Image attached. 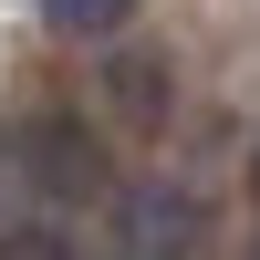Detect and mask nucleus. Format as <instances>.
<instances>
[{
    "label": "nucleus",
    "instance_id": "nucleus-2",
    "mask_svg": "<svg viewBox=\"0 0 260 260\" xmlns=\"http://www.w3.org/2000/svg\"><path fill=\"white\" fill-rule=\"evenodd\" d=\"M42 21H52V31L104 42V31H125V21H136V0H42Z\"/></svg>",
    "mask_w": 260,
    "mask_h": 260
},
{
    "label": "nucleus",
    "instance_id": "nucleus-1",
    "mask_svg": "<svg viewBox=\"0 0 260 260\" xmlns=\"http://www.w3.org/2000/svg\"><path fill=\"white\" fill-rule=\"evenodd\" d=\"M31 177L52 187V198H94V187H104V156H94V136H83L73 115H42L31 125Z\"/></svg>",
    "mask_w": 260,
    "mask_h": 260
},
{
    "label": "nucleus",
    "instance_id": "nucleus-3",
    "mask_svg": "<svg viewBox=\"0 0 260 260\" xmlns=\"http://www.w3.org/2000/svg\"><path fill=\"white\" fill-rule=\"evenodd\" d=\"M250 260H260V229H250Z\"/></svg>",
    "mask_w": 260,
    "mask_h": 260
}]
</instances>
